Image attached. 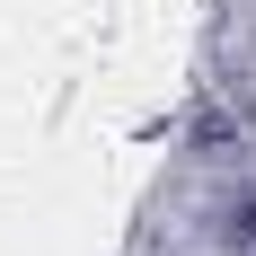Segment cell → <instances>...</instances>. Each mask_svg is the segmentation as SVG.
I'll list each match as a JSON object with an SVG mask.
<instances>
[{
    "label": "cell",
    "mask_w": 256,
    "mask_h": 256,
    "mask_svg": "<svg viewBox=\"0 0 256 256\" xmlns=\"http://www.w3.org/2000/svg\"><path fill=\"white\" fill-rule=\"evenodd\" d=\"M212 238H221V256H256V177L221 186V204H212Z\"/></svg>",
    "instance_id": "cell-1"
}]
</instances>
